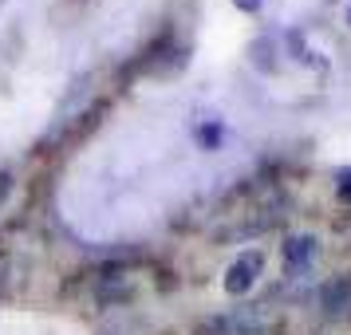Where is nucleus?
I'll list each match as a JSON object with an SVG mask.
<instances>
[{
	"instance_id": "obj_3",
	"label": "nucleus",
	"mask_w": 351,
	"mask_h": 335,
	"mask_svg": "<svg viewBox=\"0 0 351 335\" xmlns=\"http://www.w3.org/2000/svg\"><path fill=\"white\" fill-rule=\"evenodd\" d=\"M339 197L351 201V170H339Z\"/></svg>"
},
{
	"instance_id": "obj_4",
	"label": "nucleus",
	"mask_w": 351,
	"mask_h": 335,
	"mask_svg": "<svg viewBox=\"0 0 351 335\" xmlns=\"http://www.w3.org/2000/svg\"><path fill=\"white\" fill-rule=\"evenodd\" d=\"M217 134H221V127H206V130H202V142L213 146V142H217Z\"/></svg>"
},
{
	"instance_id": "obj_5",
	"label": "nucleus",
	"mask_w": 351,
	"mask_h": 335,
	"mask_svg": "<svg viewBox=\"0 0 351 335\" xmlns=\"http://www.w3.org/2000/svg\"><path fill=\"white\" fill-rule=\"evenodd\" d=\"M233 4H237L241 12H256V8H261V4H265V0H233Z\"/></svg>"
},
{
	"instance_id": "obj_2",
	"label": "nucleus",
	"mask_w": 351,
	"mask_h": 335,
	"mask_svg": "<svg viewBox=\"0 0 351 335\" xmlns=\"http://www.w3.org/2000/svg\"><path fill=\"white\" fill-rule=\"evenodd\" d=\"M316 237H288V245H285V264L288 269H304L312 256H316Z\"/></svg>"
},
{
	"instance_id": "obj_1",
	"label": "nucleus",
	"mask_w": 351,
	"mask_h": 335,
	"mask_svg": "<svg viewBox=\"0 0 351 335\" xmlns=\"http://www.w3.org/2000/svg\"><path fill=\"white\" fill-rule=\"evenodd\" d=\"M261 264H265V256L256 253V249L241 253L237 260L229 264V272H225V292H229V296H245V292L256 284V276H261Z\"/></svg>"
}]
</instances>
